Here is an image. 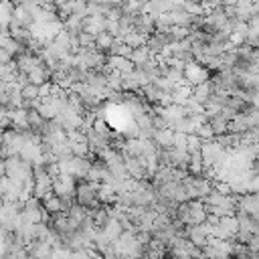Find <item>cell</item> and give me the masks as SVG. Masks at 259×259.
Masks as SVG:
<instances>
[{"label":"cell","mask_w":259,"mask_h":259,"mask_svg":"<svg viewBox=\"0 0 259 259\" xmlns=\"http://www.w3.org/2000/svg\"><path fill=\"white\" fill-rule=\"evenodd\" d=\"M140 83H138V77L132 73H125L121 75V83H119V91L121 93H140Z\"/></svg>","instance_id":"8fae6325"},{"label":"cell","mask_w":259,"mask_h":259,"mask_svg":"<svg viewBox=\"0 0 259 259\" xmlns=\"http://www.w3.org/2000/svg\"><path fill=\"white\" fill-rule=\"evenodd\" d=\"M172 136H174V132H172L170 127L158 130V132H154L152 142H154V146H156L158 150H170V148H172Z\"/></svg>","instance_id":"52a82bcc"},{"label":"cell","mask_w":259,"mask_h":259,"mask_svg":"<svg viewBox=\"0 0 259 259\" xmlns=\"http://www.w3.org/2000/svg\"><path fill=\"white\" fill-rule=\"evenodd\" d=\"M247 249L257 253V249H259V235H251V239L247 241Z\"/></svg>","instance_id":"44dd1931"},{"label":"cell","mask_w":259,"mask_h":259,"mask_svg":"<svg viewBox=\"0 0 259 259\" xmlns=\"http://www.w3.org/2000/svg\"><path fill=\"white\" fill-rule=\"evenodd\" d=\"M182 75H184V83L186 85H190V87H194V85H200V83H206L208 81V77H210V73L202 67V65H198V63H188L186 67H184V71H182Z\"/></svg>","instance_id":"3957f363"},{"label":"cell","mask_w":259,"mask_h":259,"mask_svg":"<svg viewBox=\"0 0 259 259\" xmlns=\"http://www.w3.org/2000/svg\"><path fill=\"white\" fill-rule=\"evenodd\" d=\"M91 160L93 156H85V158H71L69 166H67V174L73 176L75 180H85L91 168Z\"/></svg>","instance_id":"277c9868"},{"label":"cell","mask_w":259,"mask_h":259,"mask_svg":"<svg viewBox=\"0 0 259 259\" xmlns=\"http://www.w3.org/2000/svg\"><path fill=\"white\" fill-rule=\"evenodd\" d=\"M188 28H182V26H170V36H172V40L174 42H180V40H184L186 36H188Z\"/></svg>","instance_id":"d6986e66"},{"label":"cell","mask_w":259,"mask_h":259,"mask_svg":"<svg viewBox=\"0 0 259 259\" xmlns=\"http://www.w3.org/2000/svg\"><path fill=\"white\" fill-rule=\"evenodd\" d=\"M67 217L71 219V221H75L77 225L85 219V208L83 206H79V204H73L71 208H69V212H67Z\"/></svg>","instance_id":"ac0fdd59"},{"label":"cell","mask_w":259,"mask_h":259,"mask_svg":"<svg viewBox=\"0 0 259 259\" xmlns=\"http://www.w3.org/2000/svg\"><path fill=\"white\" fill-rule=\"evenodd\" d=\"M75 184L77 180L69 174H59L57 178H53V194L55 196H69L75 192Z\"/></svg>","instance_id":"5b68a950"},{"label":"cell","mask_w":259,"mask_h":259,"mask_svg":"<svg viewBox=\"0 0 259 259\" xmlns=\"http://www.w3.org/2000/svg\"><path fill=\"white\" fill-rule=\"evenodd\" d=\"M210 95H212V87H210L208 81H206V83H200V85H194V87H192L190 99H192L194 103H198V105H204Z\"/></svg>","instance_id":"ba28073f"},{"label":"cell","mask_w":259,"mask_h":259,"mask_svg":"<svg viewBox=\"0 0 259 259\" xmlns=\"http://www.w3.org/2000/svg\"><path fill=\"white\" fill-rule=\"evenodd\" d=\"M101 233H103V237H105L107 241H117V239H119V235H121L123 231H121V227H119V223H117V221H109V223L101 229Z\"/></svg>","instance_id":"4fadbf2b"},{"label":"cell","mask_w":259,"mask_h":259,"mask_svg":"<svg viewBox=\"0 0 259 259\" xmlns=\"http://www.w3.org/2000/svg\"><path fill=\"white\" fill-rule=\"evenodd\" d=\"M200 146H202V140L196 138L194 134H190V136L186 138V146H184V150H186V154L190 156V154H198V152H200Z\"/></svg>","instance_id":"2e32d148"},{"label":"cell","mask_w":259,"mask_h":259,"mask_svg":"<svg viewBox=\"0 0 259 259\" xmlns=\"http://www.w3.org/2000/svg\"><path fill=\"white\" fill-rule=\"evenodd\" d=\"M97 200L101 206H113L117 200V194L113 192V188L109 184H99L97 186Z\"/></svg>","instance_id":"9c48e42d"},{"label":"cell","mask_w":259,"mask_h":259,"mask_svg":"<svg viewBox=\"0 0 259 259\" xmlns=\"http://www.w3.org/2000/svg\"><path fill=\"white\" fill-rule=\"evenodd\" d=\"M130 63L134 65V67H140V65H144V63H148L150 59H152V55L148 53V49L142 45V47H138V49H132V53H130Z\"/></svg>","instance_id":"7c38bea8"},{"label":"cell","mask_w":259,"mask_h":259,"mask_svg":"<svg viewBox=\"0 0 259 259\" xmlns=\"http://www.w3.org/2000/svg\"><path fill=\"white\" fill-rule=\"evenodd\" d=\"M51 89H53V83H51V81L38 85V101H40V103H45V101L51 97Z\"/></svg>","instance_id":"ffe728a7"},{"label":"cell","mask_w":259,"mask_h":259,"mask_svg":"<svg viewBox=\"0 0 259 259\" xmlns=\"http://www.w3.org/2000/svg\"><path fill=\"white\" fill-rule=\"evenodd\" d=\"M97 186L99 184H93V182H87V180H77L75 192H73L75 204H79L83 208H99L101 204L97 200Z\"/></svg>","instance_id":"6da1fadb"},{"label":"cell","mask_w":259,"mask_h":259,"mask_svg":"<svg viewBox=\"0 0 259 259\" xmlns=\"http://www.w3.org/2000/svg\"><path fill=\"white\" fill-rule=\"evenodd\" d=\"M200 160H202V166L204 168H212L221 158H225L227 156V152L223 150V148H219L217 144H214V140H208V142H202V146H200Z\"/></svg>","instance_id":"7a4b0ae2"},{"label":"cell","mask_w":259,"mask_h":259,"mask_svg":"<svg viewBox=\"0 0 259 259\" xmlns=\"http://www.w3.org/2000/svg\"><path fill=\"white\" fill-rule=\"evenodd\" d=\"M105 65H107L111 71L119 73V75H125V73H132V71H134V65L130 63V59H123V57H117V55L107 57Z\"/></svg>","instance_id":"8992f818"},{"label":"cell","mask_w":259,"mask_h":259,"mask_svg":"<svg viewBox=\"0 0 259 259\" xmlns=\"http://www.w3.org/2000/svg\"><path fill=\"white\" fill-rule=\"evenodd\" d=\"M34 111H36L45 121H51V119H55V115H57L55 107H53L51 103H47V101H45V103H38V107H36Z\"/></svg>","instance_id":"9a60e30c"},{"label":"cell","mask_w":259,"mask_h":259,"mask_svg":"<svg viewBox=\"0 0 259 259\" xmlns=\"http://www.w3.org/2000/svg\"><path fill=\"white\" fill-rule=\"evenodd\" d=\"M20 97H22V99H28V101L38 99V87L32 85V83H26V85L20 89Z\"/></svg>","instance_id":"e0dca14e"},{"label":"cell","mask_w":259,"mask_h":259,"mask_svg":"<svg viewBox=\"0 0 259 259\" xmlns=\"http://www.w3.org/2000/svg\"><path fill=\"white\" fill-rule=\"evenodd\" d=\"M249 130V123H247V117L243 115V113H235L229 121H227V132L229 134H243V132H247Z\"/></svg>","instance_id":"30bf717a"},{"label":"cell","mask_w":259,"mask_h":259,"mask_svg":"<svg viewBox=\"0 0 259 259\" xmlns=\"http://www.w3.org/2000/svg\"><path fill=\"white\" fill-rule=\"evenodd\" d=\"M28 259H34V257H30V255H28Z\"/></svg>","instance_id":"7402d4cb"},{"label":"cell","mask_w":259,"mask_h":259,"mask_svg":"<svg viewBox=\"0 0 259 259\" xmlns=\"http://www.w3.org/2000/svg\"><path fill=\"white\" fill-rule=\"evenodd\" d=\"M219 227H221L229 237H233V235L237 233V229H239V223H237L235 217H221V219H219Z\"/></svg>","instance_id":"5bb4252c"}]
</instances>
